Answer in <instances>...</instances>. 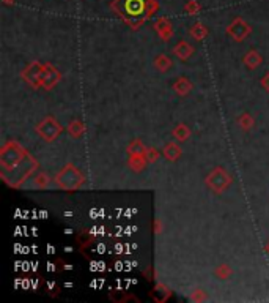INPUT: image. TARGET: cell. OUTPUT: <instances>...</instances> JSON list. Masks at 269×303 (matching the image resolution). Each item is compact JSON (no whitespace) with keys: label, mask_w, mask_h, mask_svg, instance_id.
<instances>
[{"label":"cell","mask_w":269,"mask_h":303,"mask_svg":"<svg viewBox=\"0 0 269 303\" xmlns=\"http://www.w3.org/2000/svg\"><path fill=\"white\" fill-rule=\"evenodd\" d=\"M110 8L115 10L128 25L137 29L145 22L148 16L156 13L159 3L157 0H114Z\"/></svg>","instance_id":"cell-1"},{"label":"cell","mask_w":269,"mask_h":303,"mask_svg":"<svg viewBox=\"0 0 269 303\" xmlns=\"http://www.w3.org/2000/svg\"><path fill=\"white\" fill-rule=\"evenodd\" d=\"M27 155V152L22 149L19 144L16 142H8L3 145L2 153H0V164H2V172L11 171L17 164L22 161V158Z\"/></svg>","instance_id":"cell-2"},{"label":"cell","mask_w":269,"mask_h":303,"mask_svg":"<svg viewBox=\"0 0 269 303\" xmlns=\"http://www.w3.org/2000/svg\"><path fill=\"white\" fill-rule=\"evenodd\" d=\"M55 182H57V185L60 188L67 191H74L83 183V176L74 166L68 164L63 171L59 172V176L55 177Z\"/></svg>","instance_id":"cell-3"},{"label":"cell","mask_w":269,"mask_h":303,"mask_svg":"<svg viewBox=\"0 0 269 303\" xmlns=\"http://www.w3.org/2000/svg\"><path fill=\"white\" fill-rule=\"evenodd\" d=\"M231 183V177L222 168H216L206 177V185L216 193H222Z\"/></svg>","instance_id":"cell-4"},{"label":"cell","mask_w":269,"mask_h":303,"mask_svg":"<svg viewBox=\"0 0 269 303\" xmlns=\"http://www.w3.org/2000/svg\"><path fill=\"white\" fill-rule=\"evenodd\" d=\"M62 131V126L57 123L54 117H46L44 120L36 126V133H38L41 137H44L46 141H54Z\"/></svg>","instance_id":"cell-5"},{"label":"cell","mask_w":269,"mask_h":303,"mask_svg":"<svg viewBox=\"0 0 269 303\" xmlns=\"http://www.w3.org/2000/svg\"><path fill=\"white\" fill-rule=\"evenodd\" d=\"M227 33L233 36L236 41H243L246 36L252 33V27H250L243 17H235L233 22L227 27Z\"/></svg>","instance_id":"cell-6"},{"label":"cell","mask_w":269,"mask_h":303,"mask_svg":"<svg viewBox=\"0 0 269 303\" xmlns=\"http://www.w3.org/2000/svg\"><path fill=\"white\" fill-rule=\"evenodd\" d=\"M43 71H44V65H41L38 62H33L22 71V76L33 89H38L41 86Z\"/></svg>","instance_id":"cell-7"},{"label":"cell","mask_w":269,"mask_h":303,"mask_svg":"<svg viewBox=\"0 0 269 303\" xmlns=\"http://www.w3.org/2000/svg\"><path fill=\"white\" fill-rule=\"evenodd\" d=\"M60 81V73L55 70L52 65H44V71H43V79H41V86L44 89L51 90L57 82Z\"/></svg>","instance_id":"cell-8"},{"label":"cell","mask_w":269,"mask_h":303,"mask_svg":"<svg viewBox=\"0 0 269 303\" xmlns=\"http://www.w3.org/2000/svg\"><path fill=\"white\" fill-rule=\"evenodd\" d=\"M154 29H156L157 33H159L161 38L165 40V41H169L172 38V35H173L172 24H170L169 19H167V17H159V19L154 22Z\"/></svg>","instance_id":"cell-9"},{"label":"cell","mask_w":269,"mask_h":303,"mask_svg":"<svg viewBox=\"0 0 269 303\" xmlns=\"http://www.w3.org/2000/svg\"><path fill=\"white\" fill-rule=\"evenodd\" d=\"M173 52H175L176 56H178L181 60H186V59L191 57V54L194 52V48H192V46H191L188 41H180V43L173 48Z\"/></svg>","instance_id":"cell-10"},{"label":"cell","mask_w":269,"mask_h":303,"mask_svg":"<svg viewBox=\"0 0 269 303\" xmlns=\"http://www.w3.org/2000/svg\"><path fill=\"white\" fill-rule=\"evenodd\" d=\"M150 297L157 302V303H161V302H165L167 299L170 297V291L167 289L165 286H162V284H157V286L153 289V292H150Z\"/></svg>","instance_id":"cell-11"},{"label":"cell","mask_w":269,"mask_h":303,"mask_svg":"<svg viewBox=\"0 0 269 303\" xmlns=\"http://www.w3.org/2000/svg\"><path fill=\"white\" fill-rule=\"evenodd\" d=\"M180 155H181V149L176 145V142H169L165 145V149H164L165 158H169L170 161H175L176 158H180Z\"/></svg>","instance_id":"cell-12"},{"label":"cell","mask_w":269,"mask_h":303,"mask_svg":"<svg viewBox=\"0 0 269 303\" xmlns=\"http://www.w3.org/2000/svg\"><path fill=\"white\" fill-rule=\"evenodd\" d=\"M189 33H191V36H192L194 40L200 41V40H203V38H205V36L208 35V29H206V27L203 25V24L197 22V24H194V25L191 27Z\"/></svg>","instance_id":"cell-13"},{"label":"cell","mask_w":269,"mask_h":303,"mask_svg":"<svg viewBox=\"0 0 269 303\" xmlns=\"http://www.w3.org/2000/svg\"><path fill=\"white\" fill-rule=\"evenodd\" d=\"M244 63L249 68H257L262 63V56L257 51H249L244 57Z\"/></svg>","instance_id":"cell-14"},{"label":"cell","mask_w":269,"mask_h":303,"mask_svg":"<svg viewBox=\"0 0 269 303\" xmlns=\"http://www.w3.org/2000/svg\"><path fill=\"white\" fill-rule=\"evenodd\" d=\"M173 89L176 90V94H180V95H186V94H189V92H191L192 84H191V82H189L186 78H180L178 81L175 82Z\"/></svg>","instance_id":"cell-15"},{"label":"cell","mask_w":269,"mask_h":303,"mask_svg":"<svg viewBox=\"0 0 269 303\" xmlns=\"http://www.w3.org/2000/svg\"><path fill=\"white\" fill-rule=\"evenodd\" d=\"M146 158L145 155H131V160H129V166H131L134 171H142L146 164Z\"/></svg>","instance_id":"cell-16"},{"label":"cell","mask_w":269,"mask_h":303,"mask_svg":"<svg viewBox=\"0 0 269 303\" xmlns=\"http://www.w3.org/2000/svg\"><path fill=\"white\" fill-rule=\"evenodd\" d=\"M189 136H191V130L186 125H183V123L178 125L173 130V137H176V141H181L183 142V141H186Z\"/></svg>","instance_id":"cell-17"},{"label":"cell","mask_w":269,"mask_h":303,"mask_svg":"<svg viewBox=\"0 0 269 303\" xmlns=\"http://www.w3.org/2000/svg\"><path fill=\"white\" fill-rule=\"evenodd\" d=\"M154 67L159 70V71H167L170 67H172V60L164 56V54H161V56H157L156 60H154Z\"/></svg>","instance_id":"cell-18"},{"label":"cell","mask_w":269,"mask_h":303,"mask_svg":"<svg viewBox=\"0 0 269 303\" xmlns=\"http://www.w3.org/2000/svg\"><path fill=\"white\" fill-rule=\"evenodd\" d=\"M146 147L140 142V141H134L131 145H129V149L128 152L131 153V155H145L146 153Z\"/></svg>","instance_id":"cell-19"},{"label":"cell","mask_w":269,"mask_h":303,"mask_svg":"<svg viewBox=\"0 0 269 303\" xmlns=\"http://www.w3.org/2000/svg\"><path fill=\"white\" fill-rule=\"evenodd\" d=\"M68 131L71 133V136H74V137H79V136L83 133V125H82L79 120H74V122H71V123H69V126H68Z\"/></svg>","instance_id":"cell-20"},{"label":"cell","mask_w":269,"mask_h":303,"mask_svg":"<svg viewBox=\"0 0 269 303\" xmlns=\"http://www.w3.org/2000/svg\"><path fill=\"white\" fill-rule=\"evenodd\" d=\"M238 123L241 125L243 130H250V128L254 126V118L250 117L249 114H243L239 118H238Z\"/></svg>","instance_id":"cell-21"},{"label":"cell","mask_w":269,"mask_h":303,"mask_svg":"<svg viewBox=\"0 0 269 303\" xmlns=\"http://www.w3.org/2000/svg\"><path fill=\"white\" fill-rule=\"evenodd\" d=\"M200 10H202V6L197 0H189V2L184 5V11L189 13V14H197Z\"/></svg>","instance_id":"cell-22"},{"label":"cell","mask_w":269,"mask_h":303,"mask_svg":"<svg viewBox=\"0 0 269 303\" xmlns=\"http://www.w3.org/2000/svg\"><path fill=\"white\" fill-rule=\"evenodd\" d=\"M49 182H51V179L46 176L44 172H41V174H38V176L35 177V187H38V188H46L49 185Z\"/></svg>","instance_id":"cell-23"},{"label":"cell","mask_w":269,"mask_h":303,"mask_svg":"<svg viewBox=\"0 0 269 303\" xmlns=\"http://www.w3.org/2000/svg\"><path fill=\"white\" fill-rule=\"evenodd\" d=\"M231 269L228 267V265H220V267H217V270H216V275L219 278H222V280H227L228 277H231Z\"/></svg>","instance_id":"cell-24"},{"label":"cell","mask_w":269,"mask_h":303,"mask_svg":"<svg viewBox=\"0 0 269 303\" xmlns=\"http://www.w3.org/2000/svg\"><path fill=\"white\" fill-rule=\"evenodd\" d=\"M145 158H146L148 161H156L157 158H159V153H157L156 149H148L146 153H145Z\"/></svg>","instance_id":"cell-25"},{"label":"cell","mask_w":269,"mask_h":303,"mask_svg":"<svg viewBox=\"0 0 269 303\" xmlns=\"http://www.w3.org/2000/svg\"><path fill=\"white\" fill-rule=\"evenodd\" d=\"M191 300H194V302H202V300H206V296H205V292L203 291H196L191 296Z\"/></svg>","instance_id":"cell-26"},{"label":"cell","mask_w":269,"mask_h":303,"mask_svg":"<svg viewBox=\"0 0 269 303\" xmlns=\"http://www.w3.org/2000/svg\"><path fill=\"white\" fill-rule=\"evenodd\" d=\"M91 238H93V237H91L88 232H82V234H79L77 240H79L80 245H87V243H90L88 240H91Z\"/></svg>","instance_id":"cell-27"},{"label":"cell","mask_w":269,"mask_h":303,"mask_svg":"<svg viewBox=\"0 0 269 303\" xmlns=\"http://www.w3.org/2000/svg\"><path fill=\"white\" fill-rule=\"evenodd\" d=\"M262 86L265 87V90L269 92V73H268V75L262 79Z\"/></svg>","instance_id":"cell-28"},{"label":"cell","mask_w":269,"mask_h":303,"mask_svg":"<svg viewBox=\"0 0 269 303\" xmlns=\"http://www.w3.org/2000/svg\"><path fill=\"white\" fill-rule=\"evenodd\" d=\"M154 232L156 234L161 232V221H159V219H156V223H154Z\"/></svg>","instance_id":"cell-29"},{"label":"cell","mask_w":269,"mask_h":303,"mask_svg":"<svg viewBox=\"0 0 269 303\" xmlns=\"http://www.w3.org/2000/svg\"><path fill=\"white\" fill-rule=\"evenodd\" d=\"M2 2H3L5 5H13V3L16 2V0H2Z\"/></svg>","instance_id":"cell-30"},{"label":"cell","mask_w":269,"mask_h":303,"mask_svg":"<svg viewBox=\"0 0 269 303\" xmlns=\"http://www.w3.org/2000/svg\"><path fill=\"white\" fill-rule=\"evenodd\" d=\"M266 250H268V251H269V243H268V246H266Z\"/></svg>","instance_id":"cell-31"}]
</instances>
